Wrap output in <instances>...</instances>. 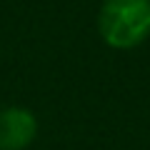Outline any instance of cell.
<instances>
[{
    "label": "cell",
    "instance_id": "1",
    "mask_svg": "<svg viewBox=\"0 0 150 150\" xmlns=\"http://www.w3.org/2000/svg\"><path fill=\"white\" fill-rule=\"evenodd\" d=\"M98 28L110 48H135L150 35V0H105Z\"/></svg>",
    "mask_w": 150,
    "mask_h": 150
},
{
    "label": "cell",
    "instance_id": "2",
    "mask_svg": "<svg viewBox=\"0 0 150 150\" xmlns=\"http://www.w3.org/2000/svg\"><path fill=\"white\" fill-rule=\"evenodd\" d=\"M38 133L35 115L25 108L0 110V150H25Z\"/></svg>",
    "mask_w": 150,
    "mask_h": 150
}]
</instances>
